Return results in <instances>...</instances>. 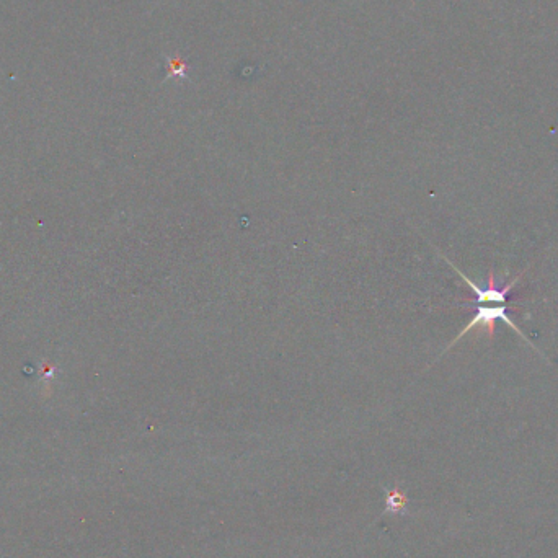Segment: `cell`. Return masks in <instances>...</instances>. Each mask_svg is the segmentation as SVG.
Returning a JSON list of instances; mask_svg holds the SVG:
<instances>
[{"instance_id": "1", "label": "cell", "mask_w": 558, "mask_h": 558, "mask_svg": "<svg viewBox=\"0 0 558 558\" xmlns=\"http://www.w3.org/2000/svg\"><path fill=\"white\" fill-rule=\"evenodd\" d=\"M498 320H501V322L508 325V327L513 328L518 337L523 338V340L526 341L527 345L531 346V348H534V345H532L531 341L527 340V337L526 335H524L523 330H521L518 325L514 324V320L513 317H511L510 309H508V306H501V304H493V306H483V304H479V306H477V312H475L472 320H470L469 324L465 325L464 330H462V332L459 333V335H457L454 340H452L451 345H449L448 348L444 350V353L451 350L452 346L456 345L457 341L462 340V338H464L467 333L472 332L474 328H487L488 337H495L496 322H498ZM534 350H536V348H534Z\"/></svg>"}]
</instances>
